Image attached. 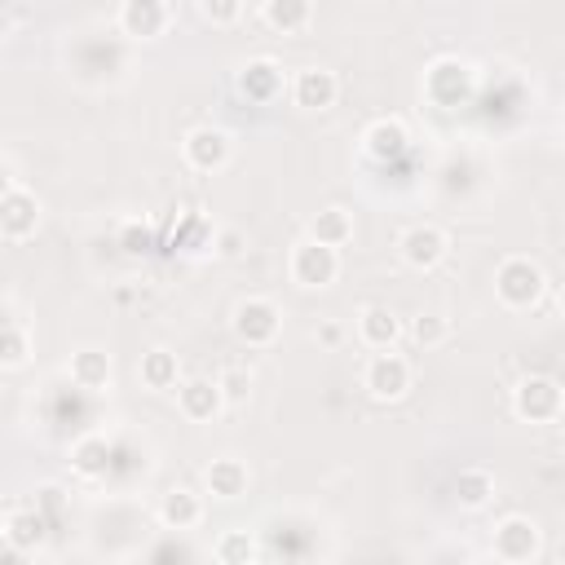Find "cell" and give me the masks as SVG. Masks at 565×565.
Listing matches in <instances>:
<instances>
[{
  "mask_svg": "<svg viewBox=\"0 0 565 565\" xmlns=\"http://www.w3.org/2000/svg\"><path fill=\"white\" fill-rule=\"evenodd\" d=\"M234 84H238V93H243L247 102H256V106H269V102L282 97V88H291L287 75H282V66H278L274 57H252V62L238 71Z\"/></svg>",
  "mask_w": 565,
  "mask_h": 565,
  "instance_id": "cell-13",
  "label": "cell"
},
{
  "mask_svg": "<svg viewBox=\"0 0 565 565\" xmlns=\"http://www.w3.org/2000/svg\"><path fill=\"white\" fill-rule=\"evenodd\" d=\"M0 539H4V547L9 552H18V556H31V552H40L44 547V539H49V516L31 503V508H4V516H0Z\"/></svg>",
  "mask_w": 565,
  "mask_h": 565,
  "instance_id": "cell-11",
  "label": "cell"
},
{
  "mask_svg": "<svg viewBox=\"0 0 565 565\" xmlns=\"http://www.w3.org/2000/svg\"><path fill=\"white\" fill-rule=\"evenodd\" d=\"M260 22L278 35H300L313 22V0H260Z\"/></svg>",
  "mask_w": 565,
  "mask_h": 565,
  "instance_id": "cell-23",
  "label": "cell"
},
{
  "mask_svg": "<svg viewBox=\"0 0 565 565\" xmlns=\"http://www.w3.org/2000/svg\"><path fill=\"white\" fill-rule=\"evenodd\" d=\"M318 340H322V344H335V340H340V327H335V322H327V327L318 331Z\"/></svg>",
  "mask_w": 565,
  "mask_h": 565,
  "instance_id": "cell-33",
  "label": "cell"
},
{
  "mask_svg": "<svg viewBox=\"0 0 565 565\" xmlns=\"http://www.w3.org/2000/svg\"><path fill=\"white\" fill-rule=\"evenodd\" d=\"M212 556L221 565H247V561H260V547H256V534L252 530H225L212 543Z\"/></svg>",
  "mask_w": 565,
  "mask_h": 565,
  "instance_id": "cell-27",
  "label": "cell"
},
{
  "mask_svg": "<svg viewBox=\"0 0 565 565\" xmlns=\"http://www.w3.org/2000/svg\"><path fill=\"white\" fill-rule=\"evenodd\" d=\"M287 274H291L296 287H305V291H322V287H331V282L340 278V247L318 243V238L305 234V238L287 252Z\"/></svg>",
  "mask_w": 565,
  "mask_h": 565,
  "instance_id": "cell-2",
  "label": "cell"
},
{
  "mask_svg": "<svg viewBox=\"0 0 565 565\" xmlns=\"http://www.w3.org/2000/svg\"><path fill=\"white\" fill-rule=\"evenodd\" d=\"M402 318L388 309V305H366L362 313H358V340L375 353V349H393L397 340H402Z\"/></svg>",
  "mask_w": 565,
  "mask_h": 565,
  "instance_id": "cell-19",
  "label": "cell"
},
{
  "mask_svg": "<svg viewBox=\"0 0 565 565\" xmlns=\"http://www.w3.org/2000/svg\"><path fill=\"white\" fill-rule=\"evenodd\" d=\"M110 468H115V446H110L106 433L93 428V433H84V437L71 441V472H75V477H84V481H102Z\"/></svg>",
  "mask_w": 565,
  "mask_h": 565,
  "instance_id": "cell-16",
  "label": "cell"
},
{
  "mask_svg": "<svg viewBox=\"0 0 565 565\" xmlns=\"http://www.w3.org/2000/svg\"><path fill=\"white\" fill-rule=\"evenodd\" d=\"M335 97H340L335 71H327V66H300V71L291 75V102H296L300 110H331Z\"/></svg>",
  "mask_w": 565,
  "mask_h": 565,
  "instance_id": "cell-14",
  "label": "cell"
},
{
  "mask_svg": "<svg viewBox=\"0 0 565 565\" xmlns=\"http://www.w3.org/2000/svg\"><path fill=\"white\" fill-rule=\"evenodd\" d=\"M411 380H415L411 362L402 353H393V349H375L366 358V366H362V388L375 402H402L411 393Z\"/></svg>",
  "mask_w": 565,
  "mask_h": 565,
  "instance_id": "cell-7",
  "label": "cell"
},
{
  "mask_svg": "<svg viewBox=\"0 0 565 565\" xmlns=\"http://www.w3.org/2000/svg\"><path fill=\"white\" fill-rule=\"evenodd\" d=\"M203 486H207V494H212V499L234 503V499H243V494H247L252 472H247V463H243V459L221 455V459H212V463L203 468Z\"/></svg>",
  "mask_w": 565,
  "mask_h": 565,
  "instance_id": "cell-17",
  "label": "cell"
},
{
  "mask_svg": "<svg viewBox=\"0 0 565 565\" xmlns=\"http://www.w3.org/2000/svg\"><path fill=\"white\" fill-rule=\"evenodd\" d=\"M490 552L508 565H525V561H539L543 556V530L534 516L525 512H512L494 525V539H490Z\"/></svg>",
  "mask_w": 565,
  "mask_h": 565,
  "instance_id": "cell-8",
  "label": "cell"
},
{
  "mask_svg": "<svg viewBox=\"0 0 565 565\" xmlns=\"http://www.w3.org/2000/svg\"><path fill=\"white\" fill-rule=\"evenodd\" d=\"M406 141H411V132H406V124H402L397 115L371 119V124H366V132H362V150H366L375 163H388V159H397V154L406 150Z\"/></svg>",
  "mask_w": 565,
  "mask_h": 565,
  "instance_id": "cell-18",
  "label": "cell"
},
{
  "mask_svg": "<svg viewBox=\"0 0 565 565\" xmlns=\"http://www.w3.org/2000/svg\"><path fill=\"white\" fill-rule=\"evenodd\" d=\"M234 154V137L216 124H199L181 137V159L194 168V172H221Z\"/></svg>",
  "mask_w": 565,
  "mask_h": 565,
  "instance_id": "cell-9",
  "label": "cell"
},
{
  "mask_svg": "<svg viewBox=\"0 0 565 565\" xmlns=\"http://www.w3.org/2000/svg\"><path fill=\"white\" fill-rule=\"evenodd\" d=\"M556 305H561V318H565V291H561V300H556Z\"/></svg>",
  "mask_w": 565,
  "mask_h": 565,
  "instance_id": "cell-34",
  "label": "cell"
},
{
  "mask_svg": "<svg viewBox=\"0 0 565 565\" xmlns=\"http://www.w3.org/2000/svg\"><path fill=\"white\" fill-rule=\"evenodd\" d=\"M31 362V331H26V322L13 313V305H9V318H4V335H0V366L4 371H22Z\"/></svg>",
  "mask_w": 565,
  "mask_h": 565,
  "instance_id": "cell-25",
  "label": "cell"
},
{
  "mask_svg": "<svg viewBox=\"0 0 565 565\" xmlns=\"http://www.w3.org/2000/svg\"><path fill=\"white\" fill-rule=\"evenodd\" d=\"M159 521L163 530H194L203 521V499L190 490V486H172L163 499H159Z\"/></svg>",
  "mask_w": 565,
  "mask_h": 565,
  "instance_id": "cell-22",
  "label": "cell"
},
{
  "mask_svg": "<svg viewBox=\"0 0 565 565\" xmlns=\"http://www.w3.org/2000/svg\"><path fill=\"white\" fill-rule=\"evenodd\" d=\"M199 13L212 26H234L243 18V0H199Z\"/></svg>",
  "mask_w": 565,
  "mask_h": 565,
  "instance_id": "cell-30",
  "label": "cell"
},
{
  "mask_svg": "<svg viewBox=\"0 0 565 565\" xmlns=\"http://www.w3.org/2000/svg\"><path fill=\"white\" fill-rule=\"evenodd\" d=\"M216 384H221V393H225V406H238V402H247V393H252V371L225 366V371L216 375Z\"/></svg>",
  "mask_w": 565,
  "mask_h": 565,
  "instance_id": "cell-29",
  "label": "cell"
},
{
  "mask_svg": "<svg viewBox=\"0 0 565 565\" xmlns=\"http://www.w3.org/2000/svg\"><path fill=\"white\" fill-rule=\"evenodd\" d=\"M66 375L84 393H106L110 388V375H115L110 371V353H102V349H75L71 362H66Z\"/></svg>",
  "mask_w": 565,
  "mask_h": 565,
  "instance_id": "cell-20",
  "label": "cell"
},
{
  "mask_svg": "<svg viewBox=\"0 0 565 565\" xmlns=\"http://www.w3.org/2000/svg\"><path fill=\"white\" fill-rule=\"evenodd\" d=\"M212 247H216V256H225V260H234V256L243 252V234H238L234 225H225V230H216V238H212Z\"/></svg>",
  "mask_w": 565,
  "mask_h": 565,
  "instance_id": "cell-31",
  "label": "cell"
},
{
  "mask_svg": "<svg viewBox=\"0 0 565 565\" xmlns=\"http://www.w3.org/2000/svg\"><path fill=\"white\" fill-rule=\"evenodd\" d=\"M543 291H547V274H543L539 260H530V256H503L499 260V269H494V296H499L503 309L525 313V309H534L543 300Z\"/></svg>",
  "mask_w": 565,
  "mask_h": 565,
  "instance_id": "cell-1",
  "label": "cell"
},
{
  "mask_svg": "<svg viewBox=\"0 0 565 565\" xmlns=\"http://www.w3.org/2000/svg\"><path fill=\"white\" fill-rule=\"evenodd\" d=\"M35 508L53 521V516L62 512V490H57V486H40V490H35Z\"/></svg>",
  "mask_w": 565,
  "mask_h": 565,
  "instance_id": "cell-32",
  "label": "cell"
},
{
  "mask_svg": "<svg viewBox=\"0 0 565 565\" xmlns=\"http://www.w3.org/2000/svg\"><path fill=\"white\" fill-rule=\"evenodd\" d=\"M406 335H411L419 349H437V344L450 340V322H446L441 313H415L411 327H406Z\"/></svg>",
  "mask_w": 565,
  "mask_h": 565,
  "instance_id": "cell-28",
  "label": "cell"
},
{
  "mask_svg": "<svg viewBox=\"0 0 565 565\" xmlns=\"http://www.w3.org/2000/svg\"><path fill=\"white\" fill-rule=\"evenodd\" d=\"M137 375L150 393H177L181 384V358L172 349H146L137 362Z\"/></svg>",
  "mask_w": 565,
  "mask_h": 565,
  "instance_id": "cell-21",
  "label": "cell"
},
{
  "mask_svg": "<svg viewBox=\"0 0 565 565\" xmlns=\"http://www.w3.org/2000/svg\"><path fill=\"white\" fill-rule=\"evenodd\" d=\"M230 331L247 349H269L278 340V331H282V309L269 296H243L230 309Z\"/></svg>",
  "mask_w": 565,
  "mask_h": 565,
  "instance_id": "cell-4",
  "label": "cell"
},
{
  "mask_svg": "<svg viewBox=\"0 0 565 565\" xmlns=\"http://www.w3.org/2000/svg\"><path fill=\"white\" fill-rule=\"evenodd\" d=\"M565 411V388L552 375H525L512 388V415L525 424H556Z\"/></svg>",
  "mask_w": 565,
  "mask_h": 565,
  "instance_id": "cell-5",
  "label": "cell"
},
{
  "mask_svg": "<svg viewBox=\"0 0 565 565\" xmlns=\"http://www.w3.org/2000/svg\"><path fill=\"white\" fill-rule=\"evenodd\" d=\"M477 93V71L459 57H437L428 71H424V97L441 110H455L459 102H468Z\"/></svg>",
  "mask_w": 565,
  "mask_h": 565,
  "instance_id": "cell-6",
  "label": "cell"
},
{
  "mask_svg": "<svg viewBox=\"0 0 565 565\" xmlns=\"http://www.w3.org/2000/svg\"><path fill=\"white\" fill-rule=\"evenodd\" d=\"M446 252H450V238H446V230L441 225H433V221H415V225H406L402 234H397V256L411 265V269H437L441 260H446Z\"/></svg>",
  "mask_w": 565,
  "mask_h": 565,
  "instance_id": "cell-10",
  "label": "cell"
},
{
  "mask_svg": "<svg viewBox=\"0 0 565 565\" xmlns=\"http://www.w3.org/2000/svg\"><path fill=\"white\" fill-rule=\"evenodd\" d=\"M177 411H181L190 424H212V419L225 411V393H221V384L207 380V375L181 380V384H177Z\"/></svg>",
  "mask_w": 565,
  "mask_h": 565,
  "instance_id": "cell-12",
  "label": "cell"
},
{
  "mask_svg": "<svg viewBox=\"0 0 565 565\" xmlns=\"http://www.w3.org/2000/svg\"><path fill=\"white\" fill-rule=\"evenodd\" d=\"M172 22L168 0H124L119 4V31L128 40H159Z\"/></svg>",
  "mask_w": 565,
  "mask_h": 565,
  "instance_id": "cell-15",
  "label": "cell"
},
{
  "mask_svg": "<svg viewBox=\"0 0 565 565\" xmlns=\"http://www.w3.org/2000/svg\"><path fill=\"white\" fill-rule=\"evenodd\" d=\"M40 199L13 177V163L4 168V190H0V234H4V243H26L35 230H40Z\"/></svg>",
  "mask_w": 565,
  "mask_h": 565,
  "instance_id": "cell-3",
  "label": "cell"
},
{
  "mask_svg": "<svg viewBox=\"0 0 565 565\" xmlns=\"http://www.w3.org/2000/svg\"><path fill=\"white\" fill-rule=\"evenodd\" d=\"M455 499H459V508L481 512V508L494 499V477H490L486 468H463V472L455 477Z\"/></svg>",
  "mask_w": 565,
  "mask_h": 565,
  "instance_id": "cell-26",
  "label": "cell"
},
{
  "mask_svg": "<svg viewBox=\"0 0 565 565\" xmlns=\"http://www.w3.org/2000/svg\"><path fill=\"white\" fill-rule=\"evenodd\" d=\"M309 238H318V243H331V247H344L349 238H353V212L349 207H340V203H331V207H322L318 216H309V230H305Z\"/></svg>",
  "mask_w": 565,
  "mask_h": 565,
  "instance_id": "cell-24",
  "label": "cell"
}]
</instances>
